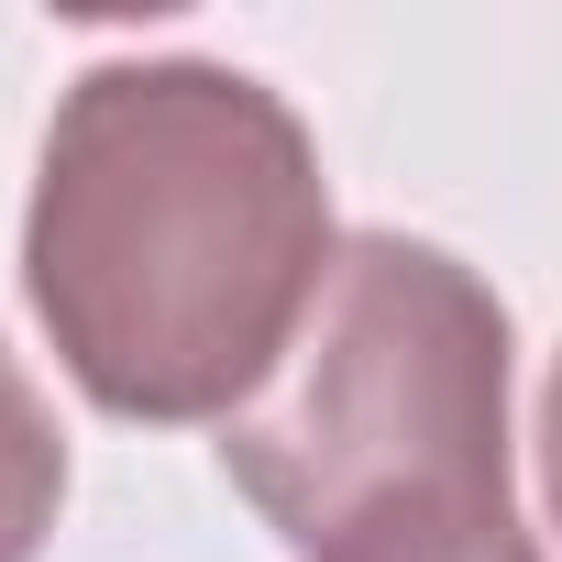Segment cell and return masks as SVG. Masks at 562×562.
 Here are the masks:
<instances>
[{
    "instance_id": "cell-1",
    "label": "cell",
    "mask_w": 562,
    "mask_h": 562,
    "mask_svg": "<svg viewBox=\"0 0 562 562\" xmlns=\"http://www.w3.org/2000/svg\"><path fill=\"white\" fill-rule=\"evenodd\" d=\"M331 265L321 144L265 78L122 56L56 100L23 210V288L56 364L111 419L254 408Z\"/></svg>"
},
{
    "instance_id": "cell-2",
    "label": "cell",
    "mask_w": 562,
    "mask_h": 562,
    "mask_svg": "<svg viewBox=\"0 0 562 562\" xmlns=\"http://www.w3.org/2000/svg\"><path fill=\"white\" fill-rule=\"evenodd\" d=\"M221 474L299 562L507 518V310L474 265L353 232L299 353L221 419Z\"/></svg>"
},
{
    "instance_id": "cell-3",
    "label": "cell",
    "mask_w": 562,
    "mask_h": 562,
    "mask_svg": "<svg viewBox=\"0 0 562 562\" xmlns=\"http://www.w3.org/2000/svg\"><path fill=\"white\" fill-rule=\"evenodd\" d=\"M56 496H67L56 408L34 397V375L12 353H0V562H34V540L56 529Z\"/></svg>"
},
{
    "instance_id": "cell-4",
    "label": "cell",
    "mask_w": 562,
    "mask_h": 562,
    "mask_svg": "<svg viewBox=\"0 0 562 562\" xmlns=\"http://www.w3.org/2000/svg\"><path fill=\"white\" fill-rule=\"evenodd\" d=\"M342 562H540V540L507 518H474V529H430V540H375V551H342Z\"/></svg>"
},
{
    "instance_id": "cell-5",
    "label": "cell",
    "mask_w": 562,
    "mask_h": 562,
    "mask_svg": "<svg viewBox=\"0 0 562 562\" xmlns=\"http://www.w3.org/2000/svg\"><path fill=\"white\" fill-rule=\"evenodd\" d=\"M540 485H551V518H562V353H551V386H540Z\"/></svg>"
}]
</instances>
